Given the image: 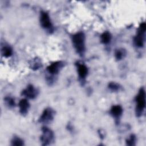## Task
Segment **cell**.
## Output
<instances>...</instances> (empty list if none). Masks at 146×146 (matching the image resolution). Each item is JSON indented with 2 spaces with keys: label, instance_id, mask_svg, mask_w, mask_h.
<instances>
[{
  "label": "cell",
  "instance_id": "277c9868",
  "mask_svg": "<svg viewBox=\"0 0 146 146\" xmlns=\"http://www.w3.org/2000/svg\"><path fill=\"white\" fill-rule=\"evenodd\" d=\"M145 31V23L143 22L139 27L137 35L135 38V43L138 47L143 46L144 40V33Z\"/></svg>",
  "mask_w": 146,
  "mask_h": 146
},
{
  "label": "cell",
  "instance_id": "4fadbf2b",
  "mask_svg": "<svg viewBox=\"0 0 146 146\" xmlns=\"http://www.w3.org/2000/svg\"><path fill=\"white\" fill-rule=\"evenodd\" d=\"M2 54L5 57H9L12 54V50L9 46H5L2 49Z\"/></svg>",
  "mask_w": 146,
  "mask_h": 146
},
{
  "label": "cell",
  "instance_id": "5bb4252c",
  "mask_svg": "<svg viewBox=\"0 0 146 146\" xmlns=\"http://www.w3.org/2000/svg\"><path fill=\"white\" fill-rule=\"evenodd\" d=\"M11 144L13 145H17V146H20V145H22L23 144V141L18 137L14 138L13 139V140L11 141Z\"/></svg>",
  "mask_w": 146,
  "mask_h": 146
},
{
  "label": "cell",
  "instance_id": "3957f363",
  "mask_svg": "<svg viewBox=\"0 0 146 146\" xmlns=\"http://www.w3.org/2000/svg\"><path fill=\"white\" fill-rule=\"evenodd\" d=\"M42 132L43 133L40 138L42 145H46L50 144L54 139L52 132L47 127H43L42 128Z\"/></svg>",
  "mask_w": 146,
  "mask_h": 146
},
{
  "label": "cell",
  "instance_id": "e0dca14e",
  "mask_svg": "<svg viewBox=\"0 0 146 146\" xmlns=\"http://www.w3.org/2000/svg\"><path fill=\"white\" fill-rule=\"evenodd\" d=\"M7 104L9 106H14V100L11 98H7L5 99Z\"/></svg>",
  "mask_w": 146,
  "mask_h": 146
},
{
  "label": "cell",
  "instance_id": "ac0fdd59",
  "mask_svg": "<svg viewBox=\"0 0 146 146\" xmlns=\"http://www.w3.org/2000/svg\"><path fill=\"white\" fill-rule=\"evenodd\" d=\"M135 141V137L134 136H131V137L127 141V144L129 145H133V143Z\"/></svg>",
  "mask_w": 146,
  "mask_h": 146
},
{
  "label": "cell",
  "instance_id": "8fae6325",
  "mask_svg": "<svg viewBox=\"0 0 146 146\" xmlns=\"http://www.w3.org/2000/svg\"><path fill=\"white\" fill-rule=\"evenodd\" d=\"M78 74L80 78H84L87 74V68L86 66L83 64H79L78 67Z\"/></svg>",
  "mask_w": 146,
  "mask_h": 146
},
{
  "label": "cell",
  "instance_id": "30bf717a",
  "mask_svg": "<svg viewBox=\"0 0 146 146\" xmlns=\"http://www.w3.org/2000/svg\"><path fill=\"white\" fill-rule=\"evenodd\" d=\"M122 112V108L120 106H114L111 109V112L112 115L116 117H119L121 115Z\"/></svg>",
  "mask_w": 146,
  "mask_h": 146
},
{
  "label": "cell",
  "instance_id": "6da1fadb",
  "mask_svg": "<svg viewBox=\"0 0 146 146\" xmlns=\"http://www.w3.org/2000/svg\"><path fill=\"white\" fill-rule=\"evenodd\" d=\"M72 42L77 52L83 54L85 50V36L83 33H78L73 35Z\"/></svg>",
  "mask_w": 146,
  "mask_h": 146
},
{
  "label": "cell",
  "instance_id": "ba28073f",
  "mask_svg": "<svg viewBox=\"0 0 146 146\" xmlns=\"http://www.w3.org/2000/svg\"><path fill=\"white\" fill-rule=\"evenodd\" d=\"M62 66V63L60 62H56L50 64L47 67V70L51 74H57Z\"/></svg>",
  "mask_w": 146,
  "mask_h": 146
},
{
  "label": "cell",
  "instance_id": "2e32d148",
  "mask_svg": "<svg viewBox=\"0 0 146 146\" xmlns=\"http://www.w3.org/2000/svg\"><path fill=\"white\" fill-rule=\"evenodd\" d=\"M109 88H111L112 90H114V91H116L118 90L119 88V86L118 85L115 83H110L109 84Z\"/></svg>",
  "mask_w": 146,
  "mask_h": 146
},
{
  "label": "cell",
  "instance_id": "7a4b0ae2",
  "mask_svg": "<svg viewBox=\"0 0 146 146\" xmlns=\"http://www.w3.org/2000/svg\"><path fill=\"white\" fill-rule=\"evenodd\" d=\"M145 105V93L143 88H141L136 97V111L137 114H141L143 111Z\"/></svg>",
  "mask_w": 146,
  "mask_h": 146
},
{
  "label": "cell",
  "instance_id": "8992f818",
  "mask_svg": "<svg viewBox=\"0 0 146 146\" xmlns=\"http://www.w3.org/2000/svg\"><path fill=\"white\" fill-rule=\"evenodd\" d=\"M40 21L42 26L44 28H50L51 26V23L50 17L47 13L42 12L40 15Z\"/></svg>",
  "mask_w": 146,
  "mask_h": 146
},
{
  "label": "cell",
  "instance_id": "52a82bcc",
  "mask_svg": "<svg viewBox=\"0 0 146 146\" xmlns=\"http://www.w3.org/2000/svg\"><path fill=\"white\" fill-rule=\"evenodd\" d=\"M22 94L23 95H25L26 97L28 98L33 99L36 95V91L33 86L29 85L23 91Z\"/></svg>",
  "mask_w": 146,
  "mask_h": 146
},
{
  "label": "cell",
  "instance_id": "7c38bea8",
  "mask_svg": "<svg viewBox=\"0 0 146 146\" xmlns=\"http://www.w3.org/2000/svg\"><path fill=\"white\" fill-rule=\"evenodd\" d=\"M111 35L108 32H104L101 35L102 42L104 44L108 43L111 40Z\"/></svg>",
  "mask_w": 146,
  "mask_h": 146
},
{
  "label": "cell",
  "instance_id": "9a60e30c",
  "mask_svg": "<svg viewBox=\"0 0 146 146\" xmlns=\"http://www.w3.org/2000/svg\"><path fill=\"white\" fill-rule=\"evenodd\" d=\"M124 54V51H123V50H117L115 52V57L117 59H121L123 57V55Z\"/></svg>",
  "mask_w": 146,
  "mask_h": 146
},
{
  "label": "cell",
  "instance_id": "5b68a950",
  "mask_svg": "<svg viewBox=\"0 0 146 146\" xmlns=\"http://www.w3.org/2000/svg\"><path fill=\"white\" fill-rule=\"evenodd\" d=\"M53 118V111L50 108H47L43 112L40 117V121L47 123L51 121Z\"/></svg>",
  "mask_w": 146,
  "mask_h": 146
},
{
  "label": "cell",
  "instance_id": "9c48e42d",
  "mask_svg": "<svg viewBox=\"0 0 146 146\" xmlns=\"http://www.w3.org/2000/svg\"><path fill=\"white\" fill-rule=\"evenodd\" d=\"M19 107L22 114L26 113L29 108V103L28 101L26 99H22L19 103Z\"/></svg>",
  "mask_w": 146,
  "mask_h": 146
}]
</instances>
